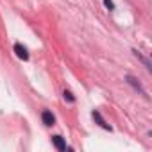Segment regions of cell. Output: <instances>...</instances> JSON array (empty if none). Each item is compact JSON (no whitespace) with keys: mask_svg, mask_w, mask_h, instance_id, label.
I'll return each instance as SVG.
<instances>
[{"mask_svg":"<svg viewBox=\"0 0 152 152\" xmlns=\"http://www.w3.org/2000/svg\"><path fill=\"white\" fill-rule=\"evenodd\" d=\"M104 4H106V7H107V9H113V7H115L111 0H104Z\"/></svg>","mask_w":152,"mask_h":152,"instance_id":"5b68a950","label":"cell"},{"mask_svg":"<svg viewBox=\"0 0 152 152\" xmlns=\"http://www.w3.org/2000/svg\"><path fill=\"white\" fill-rule=\"evenodd\" d=\"M52 141H54V145H56L59 150H66V145H64V141H63V138H61V136H54V138H52Z\"/></svg>","mask_w":152,"mask_h":152,"instance_id":"277c9868","label":"cell"},{"mask_svg":"<svg viewBox=\"0 0 152 152\" xmlns=\"http://www.w3.org/2000/svg\"><path fill=\"white\" fill-rule=\"evenodd\" d=\"M15 52H16V56H18L20 59H23V61H27V59H29V54H27L25 47H22L20 43H16V45H15Z\"/></svg>","mask_w":152,"mask_h":152,"instance_id":"6da1fadb","label":"cell"},{"mask_svg":"<svg viewBox=\"0 0 152 152\" xmlns=\"http://www.w3.org/2000/svg\"><path fill=\"white\" fill-rule=\"evenodd\" d=\"M41 118H43V124L45 125H54V122H56V118H54V115L50 111H43Z\"/></svg>","mask_w":152,"mask_h":152,"instance_id":"7a4b0ae2","label":"cell"},{"mask_svg":"<svg viewBox=\"0 0 152 152\" xmlns=\"http://www.w3.org/2000/svg\"><path fill=\"white\" fill-rule=\"evenodd\" d=\"M93 118L99 122V125H100V127H104V129H111V127H109V124H106V120L100 116V113H99V111H93Z\"/></svg>","mask_w":152,"mask_h":152,"instance_id":"3957f363","label":"cell"},{"mask_svg":"<svg viewBox=\"0 0 152 152\" xmlns=\"http://www.w3.org/2000/svg\"><path fill=\"white\" fill-rule=\"evenodd\" d=\"M64 99H68L70 102L73 100V97H72V93H70V91H64Z\"/></svg>","mask_w":152,"mask_h":152,"instance_id":"8992f818","label":"cell"}]
</instances>
